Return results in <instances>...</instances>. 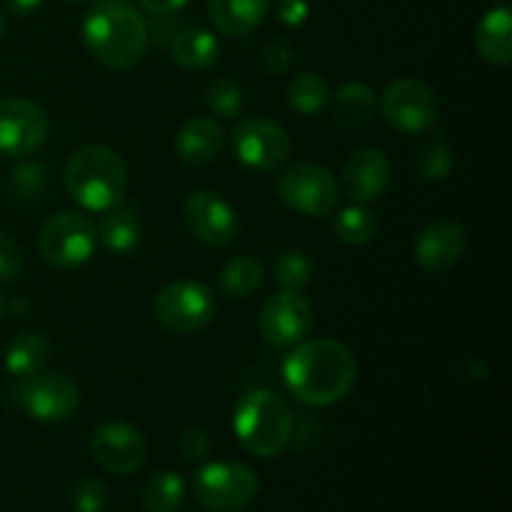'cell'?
<instances>
[{"instance_id": "obj_1", "label": "cell", "mask_w": 512, "mask_h": 512, "mask_svg": "<svg viewBox=\"0 0 512 512\" xmlns=\"http://www.w3.org/2000/svg\"><path fill=\"white\" fill-rule=\"evenodd\" d=\"M358 363L338 340H303L285 358L283 380L295 400L313 408L340 403L353 390Z\"/></svg>"}, {"instance_id": "obj_2", "label": "cell", "mask_w": 512, "mask_h": 512, "mask_svg": "<svg viewBox=\"0 0 512 512\" xmlns=\"http://www.w3.org/2000/svg\"><path fill=\"white\" fill-rule=\"evenodd\" d=\"M88 53L110 70H133L148 50V20L128 0H98L83 20Z\"/></svg>"}, {"instance_id": "obj_3", "label": "cell", "mask_w": 512, "mask_h": 512, "mask_svg": "<svg viewBox=\"0 0 512 512\" xmlns=\"http://www.w3.org/2000/svg\"><path fill=\"white\" fill-rule=\"evenodd\" d=\"M65 190L80 208L105 213L125 200L128 165L108 145H85L65 165Z\"/></svg>"}, {"instance_id": "obj_4", "label": "cell", "mask_w": 512, "mask_h": 512, "mask_svg": "<svg viewBox=\"0 0 512 512\" xmlns=\"http://www.w3.org/2000/svg\"><path fill=\"white\" fill-rule=\"evenodd\" d=\"M233 430L250 455L278 458L293 438V413L278 393L255 388L240 398Z\"/></svg>"}, {"instance_id": "obj_5", "label": "cell", "mask_w": 512, "mask_h": 512, "mask_svg": "<svg viewBox=\"0 0 512 512\" xmlns=\"http://www.w3.org/2000/svg\"><path fill=\"white\" fill-rule=\"evenodd\" d=\"M8 403L40 423L68 420L80 405V388L63 373H43L20 378L8 390Z\"/></svg>"}, {"instance_id": "obj_6", "label": "cell", "mask_w": 512, "mask_h": 512, "mask_svg": "<svg viewBox=\"0 0 512 512\" xmlns=\"http://www.w3.org/2000/svg\"><path fill=\"white\" fill-rule=\"evenodd\" d=\"M258 475L243 463H205L193 478L195 503L208 512H238L258 495Z\"/></svg>"}, {"instance_id": "obj_7", "label": "cell", "mask_w": 512, "mask_h": 512, "mask_svg": "<svg viewBox=\"0 0 512 512\" xmlns=\"http://www.w3.org/2000/svg\"><path fill=\"white\" fill-rule=\"evenodd\" d=\"M98 245V230L83 213L63 210L45 220L38 235V248L45 263L60 270H73L88 263Z\"/></svg>"}, {"instance_id": "obj_8", "label": "cell", "mask_w": 512, "mask_h": 512, "mask_svg": "<svg viewBox=\"0 0 512 512\" xmlns=\"http://www.w3.org/2000/svg\"><path fill=\"white\" fill-rule=\"evenodd\" d=\"M153 313L170 333L190 335L213 320L215 298L208 285L198 280H175L155 295Z\"/></svg>"}, {"instance_id": "obj_9", "label": "cell", "mask_w": 512, "mask_h": 512, "mask_svg": "<svg viewBox=\"0 0 512 512\" xmlns=\"http://www.w3.org/2000/svg\"><path fill=\"white\" fill-rule=\"evenodd\" d=\"M233 153L240 163L258 173H270L288 163L293 140L288 130L270 118L250 115L240 118L233 128Z\"/></svg>"}, {"instance_id": "obj_10", "label": "cell", "mask_w": 512, "mask_h": 512, "mask_svg": "<svg viewBox=\"0 0 512 512\" xmlns=\"http://www.w3.org/2000/svg\"><path fill=\"white\" fill-rule=\"evenodd\" d=\"M278 198L295 213L325 218L340 198L338 180L328 168L315 163H295L278 178Z\"/></svg>"}, {"instance_id": "obj_11", "label": "cell", "mask_w": 512, "mask_h": 512, "mask_svg": "<svg viewBox=\"0 0 512 512\" xmlns=\"http://www.w3.org/2000/svg\"><path fill=\"white\" fill-rule=\"evenodd\" d=\"M385 123L403 135L428 133L438 123V98L425 83L413 78L395 80L380 100Z\"/></svg>"}, {"instance_id": "obj_12", "label": "cell", "mask_w": 512, "mask_h": 512, "mask_svg": "<svg viewBox=\"0 0 512 512\" xmlns=\"http://www.w3.org/2000/svg\"><path fill=\"white\" fill-rule=\"evenodd\" d=\"M50 118L38 103L8 98L0 103V153L28 158L48 140Z\"/></svg>"}, {"instance_id": "obj_13", "label": "cell", "mask_w": 512, "mask_h": 512, "mask_svg": "<svg viewBox=\"0 0 512 512\" xmlns=\"http://www.w3.org/2000/svg\"><path fill=\"white\" fill-rule=\"evenodd\" d=\"M313 328V305L300 290H280L260 313V335L273 348H295Z\"/></svg>"}, {"instance_id": "obj_14", "label": "cell", "mask_w": 512, "mask_h": 512, "mask_svg": "<svg viewBox=\"0 0 512 512\" xmlns=\"http://www.w3.org/2000/svg\"><path fill=\"white\" fill-rule=\"evenodd\" d=\"M185 223L195 240L205 245H228L238 235L240 220L233 205L215 190H195L185 200Z\"/></svg>"}, {"instance_id": "obj_15", "label": "cell", "mask_w": 512, "mask_h": 512, "mask_svg": "<svg viewBox=\"0 0 512 512\" xmlns=\"http://www.w3.org/2000/svg\"><path fill=\"white\" fill-rule=\"evenodd\" d=\"M90 450L95 463L113 475H130L145 463V438L140 430L118 420L95 428Z\"/></svg>"}, {"instance_id": "obj_16", "label": "cell", "mask_w": 512, "mask_h": 512, "mask_svg": "<svg viewBox=\"0 0 512 512\" xmlns=\"http://www.w3.org/2000/svg\"><path fill=\"white\" fill-rule=\"evenodd\" d=\"M468 250V233L450 218L433 220L415 238V260L425 273H445L463 260Z\"/></svg>"}, {"instance_id": "obj_17", "label": "cell", "mask_w": 512, "mask_h": 512, "mask_svg": "<svg viewBox=\"0 0 512 512\" xmlns=\"http://www.w3.org/2000/svg\"><path fill=\"white\" fill-rule=\"evenodd\" d=\"M393 180V168L383 150L363 148L355 150L343 165L345 193L360 205L375 203L383 198Z\"/></svg>"}, {"instance_id": "obj_18", "label": "cell", "mask_w": 512, "mask_h": 512, "mask_svg": "<svg viewBox=\"0 0 512 512\" xmlns=\"http://www.w3.org/2000/svg\"><path fill=\"white\" fill-rule=\"evenodd\" d=\"M225 145V130L210 115L190 118L175 135V155L190 168L213 163Z\"/></svg>"}, {"instance_id": "obj_19", "label": "cell", "mask_w": 512, "mask_h": 512, "mask_svg": "<svg viewBox=\"0 0 512 512\" xmlns=\"http://www.w3.org/2000/svg\"><path fill=\"white\" fill-rule=\"evenodd\" d=\"M330 120L343 130H363L378 115V98L363 83H345L330 95Z\"/></svg>"}, {"instance_id": "obj_20", "label": "cell", "mask_w": 512, "mask_h": 512, "mask_svg": "<svg viewBox=\"0 0 512 512\" xmlns=\"http://www.w3.org/2000/svg\"><path fill=\"white\" fill-rule=\"evenodd\" d=\"M475 48L480 58L493 65H508L512 60V13L508 5L488 10L475 28Z\"/></svg>"}, {"instance_id": "obj_21", "label": "cell", "mask_w": 512, "mask_h": 512, "mask_svg": "<svg viewBox=\"0 0 512 512\" xmlns=\"http://www.w3.org/2000/svg\"><path fill=\"white\" fill-rule=\"evenodd\" d=\"M208 10L220 33L240 38L263 23L270 0H210Z\"/></svg>"}, {"instance_id": "obj_22", "label": "cell", "mask_w": 512, "mask_h": 512, "mask_svg": "<svg viewBox=\"0 0 512 512\" xmlns=\"http://www.w3.org/2000/svg\"><path fill=\"white\" fill-rule=\"evenodd\" d=\"M98 240L103 248L113 255H128L138 248L140 243V220L133 205H115L105 210L98 228Z\"/></svg>"}, {"instance_id": "obj_23", "label": "cell", "mask_w": 512, "mask_h": 512, "mask_svg": "<svg viewBox=\"0 0 512 512\" xmlns=\"http://www.w3.org/2000/svg\"><path fill=\"white\" fill-rule=\"evenodd\" d=\"M170 55L185 70H205L218 60L220 43L205 28H180L170 40Z\"/></svg>"}, {"instance_id": "obj_24", "label": "cell", "mask_w": 512, "mask_h": 512, "mask_svg": "<svg viewBox=\"0 0 512 512\" xmlns=\"http://www.w3.org/2000/svg\"><path fill=\"white\" fill-rule=\"evenodd\" d=\"M50 360V340L40 333H20L5 350V370L13 378L43 373Z\"/></svg>"}, {"instance_id": "obj_25", "label": "cell", "mask_w": 512, "mask_h": 512, "mask_svg": "<svg viewBox=\"0 0 512 512\" xmlns=\"http://www.w3.org/2000/svg\"><path fill=\"white\" fill-rule=\"evenodd\" d=\"M185 500V480L175 470H160L140 490L145 512H178Z\"/></svg>"}, {"instance_id": "obj_26", "label": "cell", "mask_w": 512, "mask_h": 512, "mask_svg": "<svg viewBox=\"0 0 512 512\" xmlns=\"http://www.w3.org/2000/svg\"><path fill=\"white\" fill-rule=\"evenodd\" d=\"M265 268L258 258L253 255H240V258L230 260L220 273V288L230 298H253L260 288H263Z\"/></svg>"}, {"instance_id": "obj_27", "label": "cell", "mask_w": 512, "mask_h": 512, "mask_svg": "<svg viewBox=\"0 0 512 512\" xmlns=\"http://www.w3.org/2000/svg\"><path fill=\"white\" fill-rule=\"evenodd\" d=\"M330 103L328 80L320 73H298L288 85V105L295 113L313 118Z\"/></svg>"}, {"instance_id": "obj_28", "label": "cell", "mask_w": 512, "mask_h": 512, "mask_svg": "<svg viewBox=\"0 0 512 512\" xmlns=\"http://www.w3.org/2000/svg\"><path fill=\"white\" fill-rule=\"evenodd\" d=\"M333 230L340 243L365 245L378 233V218L365 205H350V208H343L335 215Z\"/></svg>"}, {"instance_id": "obj_29", "label": "cell", "mask_w": 512, "mask_h": 512, "mask_svg": "<svg viewBox=\"0 0 512 512\" xmlns=\"http://www.w3.org/2000/svg\"><path fill=\"white\" fill-rule=\"evenodd\" d=\"M415 170L423 180H430V183H438V180H445L453 170V153L445 145V140L440 135L430 138L423 148L415 155Z\"/></svg>"}, {"instance_id": "obj_30", "label": "cell", "mask_w": 512, "mask_h": 512, "mask_svg": "<svg viewBox=\"0 0 512 512\" xmlns=\"http://www.w3.org/2000/svg\"><path fill=\"white\" fill-rule=\"evenodd\" d=\"M205 105L210 113L218 118H240L245 105V93L235 80L230 78H215L213 83L205 88Z\"/></svg>"}, {"instance_id": "obj_31", "label": "cell", "mask_w": 512, "mask_h": 512, "mask_svg": "<svg viewBox=\"0 0 512 512\" xmlns=\"http://www.w3.org/2000/svg\"><path fill=\"white\" fill-rule=\"evenodd\" d=\"M275 280L283 290H300L313 278V260L303 250H285L275 258Z\"/></svg>"}, {"instance_id": "obj_32", "label": "cell", "mask_w": 512, "mask_h": 512, "mask_svg": "<svg viewBox=\"0 0 512 512\" xmlns=\"http://www.w3.org/2000/svg\"><path fill=\"white\" fill-rule=\"evenodd\" d=\"M70 505L75 512H103L108 505V488L98 478H83L70 490Z\"/></svg>"}, {"instance_id": "obj_33", "label": "cell", "mask_w": 512, "mask_h": 512, "mask_svg": "<svg viewBox=\"0 0 512 512\" xmlns=\"http://www.w3.org/2000/svg\"><path fill=\"white\" fill-rule=\"evenodd\" d=\"M10 188L15 198L38 200L45 190V168L40 163H23L10 175Z\"/></svg>"}, {"instance_id": "obj_34", "label": "cell", "mask_w": 512, "mask_h": 512, "mask_svg": "<svg viewBox=\"0 0 512 512\" xmlns=\"http://www.w3.org/2000/svg\"><path fill=\"white\" fill-rule=\"evenodd\" d=\"M178 450L188 463H203L213 450V443L203 428H185L178 438Z\"/></svg>"}, {"instance_id": "obj_35", "label": "cell", "mask_w": 512, "mask_h": 512, "mask_svg": "<svg viewBox=\"0 0 512 512\" xmlns=\"http://www.w3.org/2000/svg\"><path fill=\"white\" fill-rule=\"evenodd\" d=\"M23 270L20 245L8 233H0V283H13Z\"/></svg>"}, {"instance_id": "obj_36", "label": "cell", "mask_w": 512, "mask_h": 512, "mask_svg": "<svg viewBox=\"0 0 512 512\" xmlns=\"http://www.w3.org/2000/svg\"><path fill=\"white\" fill-rule=\"evenodd\" d=\"M293 65V50L285 43H270L263 53V68L270 75H283L288 73Z\"/></svg>"}, {"instance_id": "obj_37", "label": "cell", "mask_w": 512, "mask_h": 512, "mask_svg": "<svg viewBox=\"0 0 512 512\" xmlns=\"http://www.w3.org/2000/svg\"><path fill=\"white\" fill-rule=\"evenodd\" d=\"M278 18L288 28H300L310 18L308 0H280Z\"/></svg>"}, {"instance_id": "obj_38", "label": "cell", "mask_w": 512, "mask_h": 512, "mask_svg": "<svg viewBox=\"0 0 512 512\" xmlns=\"http://www.w3.org/2000/svg\"><path fill=\"white\" fill-rule=\"evenodd\" d=\"M153 25H148V35L150 38H155L158 43H163V40H173V35L180 30V20L173 18V13L170 15H153Z\"/></svg>"}, {"instance_id": "obj_39", "label": "cell", "mask_w": 512, "mask_h": 512, "mask_svg": "<svg viewBox=\"0 0 512 512\" xmlns=\"http://www.w3.org/2000/svg\"><path fill=\"white\" fill-rule=\"evenodd\" d=\"M188 0H138L140 8L150 15H170L178 13Z\"/></svg>"}, {"instance_id": "obj_40", "label": "cell", "mask_w": 512, "mask_h": 512, "mask_svg": "<svg viewBox=\"0 0 512 512\" xmlns=\"http://www.w3.org/2000/svg\"><path fill=\"white\" fill-rule=\"evenodd\" d=\"M40 3L43 0H5V8L13 15H18V18H28V15H33L40 8Z\"/></svg>"}, {"instance_id": "obj_41", "label": "cell", "mask_w": 512, "mask_h": 512, "mask_svg": "<svg viewBox=\"0 0 512 512\" xmlns=\"http://www.w3.org/2000/svg\"><path fill=\"white\" fill-rule=\"evenodd\" d=\"M25 308H28V303H20V300H18V303L10 305V313L20 315V313H25Z\"/></svg>"}, {"instance_id": "obj_42", "label": "cell", "mask_w": 512, "mask_h": 512, "mask_svg": "<svg viewBox=\"0 0 512 512\" xmlns=\"http://www.w3.org/2000/svg\"><path fill=\"white\" fill-rule=\"evenodd\" d=\"M5 315V300H3V293H0V318Z\"/></svg>"}, {"instance_id": "obj_43", "label": "cell", "mask_w": 512, "mask_h": 512, "mask_svg": "<svg viewBox=\"0 0 512 512\" xmlns=\"http://www.w3.org/2000/svg\"><path fill=\"white\" fill-rule=\"evenodd\" d=\"M5 33V20H3V13H0V38H3Z\"/></svg>"}]
</instances>
